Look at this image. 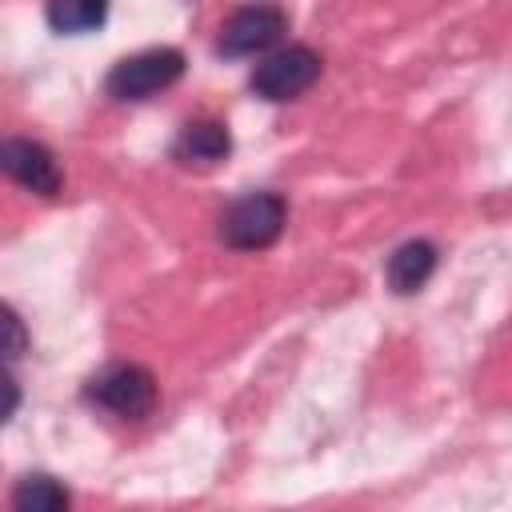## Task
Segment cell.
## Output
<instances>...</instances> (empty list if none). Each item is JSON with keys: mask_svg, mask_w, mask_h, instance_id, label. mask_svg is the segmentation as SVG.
<instances>
[{"mask_svg": "<svg viewBox=\"0 0 512 512\" xmlns=\"http://www.w3.org/2000/svg\"><path fill=\"white\" fill-rule=\"evenodd\" d=\"M284 220H288L284 196H276V192H252V196H240L220 216V240L228 248L256 252V248H268V244L280 240Z\"/></svg>", "mask_w": 512, "mask_h": 512, "instance_id": "1", "label": "cell"}, {"mask_svg": "<svg viewBox=\"0 0 512 512\" xmlns=\"http://www.w3.org/2000/svg\"><path fill=\"white\" fill-rule=\"evenodd\" d=\"M184 76V52L180 48H144L136 56H124L108 80L104 92L112 100H148L164 88H172Z\"/></svg>", "mask_w": 512, "mask_h": 512, "instance_id": "2", "label": "cell"}, {"mask_svg": "<svg viewBox=\"0 0 512 512\" xmlns=\"http://www.w3.org/2000/svg\"><path fill=\"white\" fill-rule=\"evenodd\" d=\"M320 68H324L320 52H312V48H304V44H292V48H280V52H272L268 60H260V64L252 68L248 84H252V92L264 96V100H292V96L308 92V88L320 80Z\"/></svg>", "mask_w": 512, "mask_h": 512, "instance_id": "3", "label": "cell"}, {"mask_svg": "<svg viewBox=\"0 0 512 512\" xmlns=\"http://www.w3.org/2000/svg\"><path fill=\"white\" fill-rule=\"evenodd\" d=\"M88 400L124 420H144L156 408V376L140 364H112L88 384Z\"/></svg>", "mask_w": 512, "mask_h": 512, "instance_id": "4", "label": "cell"}, {"mask_svg": "<svg viewBox=\"0 0 512 512\" xmlns=\"http://www.w3.org/2000/svg\"><path fill=\"white\" fill-rule=\"evenodd\" d=\"M284 28H288V16L276 4H248V8L228 16L216 48L224 56H256V52L272 48L284 36Z\"/></svg>", "mask_w": 512, "mask_h": 512, "instance_id": "5", "label": "cell"}, {"mask_svg": "<svg viewBox=\"0 0 512 512\" xmlns=\"http://www.w3.org/2000/svg\"><path fill=\"white\" fill-rule=\"evenodd\" d=\"M0 164H4V172H8L16 184H24L28 192H40V196H56L60 184H64L56 156H52L40 140H24V136L4 140Z\"/></svg>", "mask_w": 512, "mask_h": 512, "instance_id": "6", "label": "cell"}, {"mask_svg": "<svg viewBox=\"0 0 512 512\" xmlns=\"http://www.w3.org/2000/svg\"><path fill=\"white\" fill-rule=\"evenodd\" d=\"M232 152V136L220 120H192L180 128L176 144H172V156L180 164H216Z\"/></svg>", "mask_w": 512, "mask_h": 512, "instance_id": "7", "label": "cell"}, {"mask_svg": "<svg viewBox=\"0 0 512 512\" xmlns=\"http://www.w3.org/2000/svg\"><path fill=\"white\" fill-rule=\"evenodd\" d=\"M432 268H436V244H432V240H404V244L388 256L384 276H388L392 292L408 296V292H420V288L428 284Z\"/></svg>", "mask_w": 512, "mask_h": 512, "instance_id": "8", "label": "cell"}, {"mask_svg": "<svg viewBox=\"0 0 512 512\" xmlns=\"http://www.w3.org/2000/svg\"><path fill=\"white\" fill-rule=\"evenodd\" d=\"M108 4L112 0H48L44 16L56 32L76 36V32H92L108 20Z\"/></svg>", "mask_w": 512, "mask_h": 512, "instance_id": "9", "label": "cell"}, {"mask_svg": "<svg viewBox=\"0 0 512 512\" xmlns=\"http://www.w3.org/2000/svg\"><path fill=\"white\" fill-rule=\"evenodd\" d=\"M12 508L16 512H64L68 508V492L52 476L36 472V476H24L12 488Z\"/></svg>", "mask_w": 512, "mask_h": 512, "instance_id": "10", "label": "cell"}, {"mask_svg": "<svg viewBox=\"0 0 512 512\" xmlns=\"http://www.w3.org/2000/svg\"><path fill=\"white\" fill-rule=\"evenodd\" d=\"M4 316H8V320H4V324H8V360H20V352H24V324H20V316H16L12 308H8Z\"/></svg>", "mask_w": 512, "mask_h": 512, "instance_id": "11", "label": "cell"}]
</instances>
